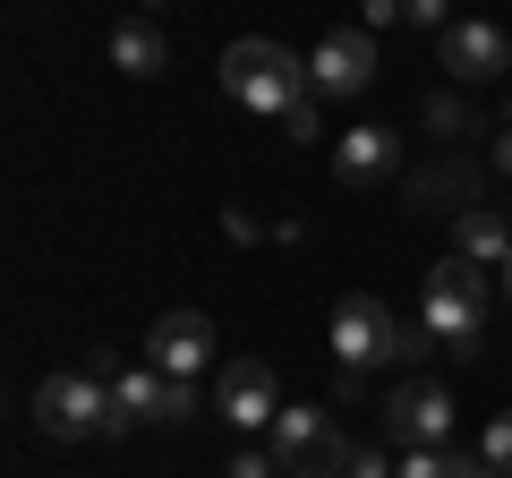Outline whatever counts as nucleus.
Segmentation results:
<instances>
[{"label":"nucleus","instance_id":"4","mask_svg":"<svg viewBox=\"0 0 512 478\" xmlns=\"http://www.w3.org/2000/svg\"><path fill=\"white\" fill-rule=\"evenodd\" d=\"M35 427L52 444H86V436H111V376L103 368H60L35 385Z\"/></svg>","mask_w":512,"mask_h":478},{"label":"nucleus","instance_id":"20","mask_svg":"<svg viewBox=\"0 0 512 478\" xmlns=\"http://www.w3.org/2000/svg\"><path fill=\"white\" fill-rule=\"evenodd\" d=\"M342 478H393V453H376V444H350Z\"/></svg>","mask_w":512,"mask_h":478},{"label":"nucleus","instance_id":"22","mask_svg":"<svg viewBox=\"0 0 512 478\" xmlns=\"http://www.w3.org/2000/svg\"><path fill=\"white\" fill-rule=\"evenodd\" d=\"M282 137H291V146H316V94L291 111V120H282Z\"/></svg>","mask_w":512,"mask_h":478},{"label":"nucleus","instance_id":"16","mask_svg":"<svg viewBox=\"0 0 512 478\" xmlns=\"http://www.w3.org/2000/svg\"><path fill=\"white\" fill-rule=\"evenodd\" d=\"M478 461L512 478V410H495V419H487V436H478Z\"/></svg>","mask_w":512,"mask_h":478},{"label":"nucleus","instance_id":"19","mask_svg":"<svg viewBox=\"0 0 512 478\" xmlns=\"http://www.w3.org/2000/svg\"><path fill=\"white\" fill-rule=\"evenodd\" d=\"M222 478H282V461H274V444L256 453V444H239L231 461H222Z\"/></svg>","mask_w":512,"mask_h":478},{"label":"nucleus","instance_id":"2","mask_svg":"<svg viewBox=\"0 0 512 478\" xmlns=\"http://www.w3.org/2000/svg\"><path fill=\"white\" fill-rule=\"evenodd\" d=\"M419 325L436 333L444 350H461V359H470L478 333H487V265L444 257L436 274H427V291H419Z\"/></svg>","mask_w":512,"mask_h":478},{"label":"nucleus","instance_id":"23","mask_svg":"<svg viewBox=\"0 0 512 478\" xmlns=\"http://www.w3.org/2000/svg\"><path fill=\"white\" fill-rule=\"evenodd\" d=\"M376 26H402V0H367V35Z\"/></svg>","mask_w":512,"mask_h":478},{"label":"nucleus","instance_id":"9","mask_svg":"<svg viewBox=\"0 0 512 478\" xmlns=\"http://www.w3.org/2000/svg\"><path fill=\"white\" fill-rule=\"evenodd\" d=\"M214 419H231L239 436L274 427V419H282V385H274V368H265V359H231V368H222V385H214Z\"/></svg>","mask_w":512,"mask_h":478},{"label":"nucleus","instance_id":"1","mask_svg":"<svg viewBox=\"0 0 512 478\" xmlns=\"http://www.w3.org/2000/svg\"><path fill=\"white\" fill-rule=\"evenodd\" d=\"M222 94H231L239 111H256V120H291L316 86H308V60H299L291 43L239 35L231 52H222Z\"/></svg>","mask_w":512,"mask_h":478},{"label":"nucleus","instance_id":"28","mask_svg":"<svg viewBox=\"0 0 512 478\" xmlns=\"http://www.w3.org/2000/svg\"><path fill=\"white\" fill-rule=\"evenodd\" d=\"M504 111H512V103H504Z\"/></svg>","mask_w":512,"mask_h":478},{"label":"nucleus","instance_id":"21","mask_svg":"<svg viewBox=\"0 0 512 478\" xmlns=\"http://www.w3.org/2000/svg\"><path fill=\"white\" fill-rule=\"evenodd\" d=\"M402 26H427V35H444L453 18H444V0H402Z\"/></svg>","mask_w":512,"mask_h":478},{"label":"nucleus","instance_id":"12","mask_svg":"<svg viewBox=\"0 0 512 478\" xmlns=\"http://www.w3.org/2000/svg\"><path fill=\"white\" fill-rule=\"evenodd\" d=\"M163 427V368H111V436Z\"/></svg>","mask_w":512,"mask_h":478},{"label":"nucleus","instance_id":"26","mask_svg":"<svg viewBox=\"0 0 512 478\" xmlns=\"http://www.w3.org/2000/svg\"><path fill=\"white\" fill-rule=\"evenodd\" d=\"M495 274H504V299H512V257H504V265H495Z\"/></svg>","mask_w":512,"mask_h":478},{"label":"nucleus","instance_id":"5","mask_svg":"<svg viewBox=\"0 0 512 478\" xmlns=\"http://www.w3.org/2000/svg\"><path fill=\"white\" fill-rule=\"evenodd\" d=\"M265 436H274L282 478H342V461H350V444H342V427H333L325 402H282V419Z\"/></svg>","mask_w":512,"mask_h":478},{"label":"nucleus","instance_id":"10","mask_svg":"<svg viewBox=\"0 0 512 478\" xmlns=\"http://www.w3.org/2000/svg\"><path fill=\"white\" fill-rule=\"evenodd\" d=\"M436 52H444V69H453L461 86H495V77L512 69L504 26H487V18H453V26L436 35Z\"/></svg>","mask_w":512,"mask_h":478},{"label":"nucleus","instance_id":"14","mask_svg":"<svg viewBox=\"0 0 512 478\" xmlns=\"http://www.w3.org/2000/svg\"><path fill=\"white\" fill-rule=\"evenodd\" d=\"M453 257H470V265H504V257H512V222L495 214V205H461V222H453Z\"/></svg>","mask_w":512,"mask_h":478},{"label":"nucleus","instance_id":"13","mask_svg":"<svg viewBox=\"0 0 512 478\" xmlns=\"http://www.w3.org/2000/svg\"><path fill=\"white\" fill-rule=\"evenodd\" d=\"M111 69H120V77H163L171 69L163 26H154V18H120V26H111Z\"/></svg>","mask_w":512,"mask_h":478},{"label":"nucleus","instance_id":"17","mask_svg":"<svg viewBox=\"0 0 512 478\" xmlns=\"http://www.w3.org/2000/svg\"><path fill=\"white\" fill-rule=\"evenodd\" d=\"M197 385H188V376H163V427H188V419H197Z\"/></svg>","mask_w":512,"mask_h":478},{"label":"nucleus","instance_id":"18","mask_svg":"<svg viewBox=\"0 0 512 478\" xmlns=\"http://www.w3.org/2000/svg\"><path fill=\"white\" fill-rule=\"evenodd\" d=\"M427 129H436V137H478V120L453 103V94H436V103H427Z\"/></svg>","mask_w":512,"mask_h":478},{"label":"nucleus","instance_id":"6","mask_svg":"<svg viewBox=\"0 0 512 478\" xmlns=\"http://www.w3.org/2000/svg\"><path fill=\"white\" fill-rule=\"evenodd\" d=\"M384 444H393V453H410V444H453V393L427 385V376L393 385V402H384Z\"/></svg>","mask_w":512,"mask_h":478},{"label":"nucleus","instance_id":"11","mask_svg":"<svg viewBox=\"0 0 512 478\" xmlns=\"http://www.w3.org/2000/svg\"><path fill=\"white\" fill-rule=\"evenodd\" d=\"M393 171H402V137H393V129L333 137V180H342V188H384Z\"/></svg>","mask_w":512,"mask_h":478},{"label":"nucleus","instance_id":"24","mask_svg":"<svg viewBox=\"0 0 512 478\" xmlns=\"http://www.w3.org/2000/svg\"><path fill=\"white\" fill-rule=\"evenodd\" d=\"M453 478H504V470H487L478 453H461V470H453Z\"/></svg>","mask_w":512,"mask_h":478},{"label":"nucleus","instance_id":"7","mask_svg":"<svg viewBox=\"0 0 512 478\" xmlns=\"http://www.w3.org/2000/svg\"><path fill=\"white\" fill-rule=\"evenodd\" d=\"M308 86L325 94V103H350V94L376 86V35L367 26H342V35H325L308 52Z\"/></svg>","mask_w":512,"mask_h":478},{"label":"nucleus","instance_id":"27","mask_svg":"<svg viewBox=\"0 0 512 478\" xmlns=\"http://www.w3.org/2000/svg\"><path fill=\"white\" fill-rule=\"evenodd\" d=\"M154 9H171V0H154Z\"/></svg>","mask_w":512,"mask_h":478},{"label":"nucleus","instance_id":"25","mask_svg":"<svg viewBox=\"0 0 512 478\" xmlns=\"http://www.w3.org/2000/svg\"><path fill=\"white\" fill-rule=\"evenodd\" d=\"M495 171H504V180H512V129L495 137Z\"/></svg>","mask_w":512,"mask_h":478},{"label":"nucleus","instance_id":"15","mask_svg":"<svg viewBox=\"0 0 512 478\" xmlns=\"http://www.w3.org/2000/svg\"><path fill=\"white\" fill-rule=\"evenodd\" d=\"M461 470V444H410L393 453V478H453Z\"/></svg>","mask_w":512,"mask_h":478},{"label":"nucleus","instance_id":"8","mask_svg":"<svg viewBox=\"0 0 512 478\" xmlns=\"http://www.w3.org/2000/svg\"><path fill=\"white\" fill-rule=\"evenodd\" d=\"M146 368L188 376V385H197V376L214 368V316H197V308H171V316H154V333H146Z\"/></svg>","mask_w":512,"mask_h":478},{"label":"nucleus","instance_id":"3","mask_svg":"<svg viewBox=\"0 0 512 478\" xmlns=\"http://www.w3.org/2000/svg\"><path fill=\"white\" fill-rule=\"evenodd\" d=\"M325 350L342 359V385H359V376H376V368L402 359V325H393V308H384L376 291H350L342 308H333V325H325Z\"/></svg>","mask_w":512,"mask_h":478}]
</instances>
